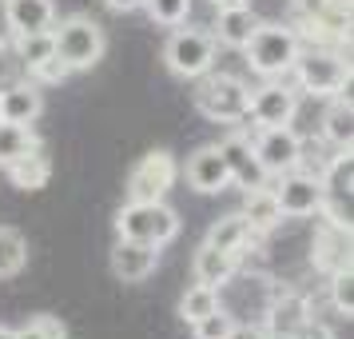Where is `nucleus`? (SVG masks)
<instances>
[{
  "label": "nucleus",
  "mask_w": 354,
  "mask_h": 339,
  "mask_svg": "<svg viewBox=\"0 0 354 339\" xmlns=\"http://www.w3.org/2000/svg\"><path fill=\"white\" fill-rule=\"evenodd\" d=\"M290 76H295V88L306 92V96H342L351 88V60L338 49H299L295 64H290Z\"/></svg>",
  "instance_id": "nucleus-1"
},
{
  "label": "nucleus",
  "mask_w": 354,
  "mask_h": 339,
  "mask_svg": "<svg viewBox=\"0 0 354 339\" xmlns=\"http://www.w3.org/2000/svg\"><path fill=\"white\" fill-rule=\"evenodd\" d=\"M195 108L207 116L211 124H243L247 120V100H251V84L235 76V72H203L195 80Z\"/></svg>",
  "instance_id": "nucleus-2"
},
{
  "label": "nucleus",
  "mask_w": 354,
  "mask_h": 339,
  "mask_svg": "<svg viewBox=\"0 0 354 339\" xmlns=\"http://www.w3.org/2000/svg\"><path fill=\"white\" fill-rule=\"evenodd\" d=\"M299 49H303V36L295 33L290 24H267V20H259L251 40L243 44L247 64L255 68L263 80H287Z\"/></svg>",
  "instance_id": "nucleus-3"
},
{
  "label": "nucleus",
  "mask_w": 354,
  "mask_h": 339,
  "mask_svg": "<svg viewBox=\"0 0 354 339\" xmlns=\"http://www.w3.org/2000/svg\"><path fill=\"white\" fill-rule=\"evenodd\" d=\"M52 49H56V60L68 68V72H88L104 60V28H100L92 17H64L52 24Z\"/></svg>",
  "instance_id": "nucleus-4"
},
{
  "label": "nucleus",
  "mask_w": 354,
  "mask_h": 339,
  "mask_svg": "<svg viewBox=\"0 0 354 339\" xmlns=\"http://www.w3.org/2000/svg\"><path fill=\"white\" fill-rule=\"evenodd\" d=\"M115 236L163 247V243H171L179 236V216L163 200H128L115 211Z\"/></svg>",
  "instance_id": "nucleus-5"
},
{
  "label": "nucleus",
  "mask_w": 354,
  "mask_h": 339,
  "mask_svg": "<svg viewBox=\"0 0 354 339\" xmlns=\"http://www.w3.org/2000/svg\"><path fill=\"white\" fill-rule=\"evenodd\" d=\"M163 60H167V68L176 72L179 80H199L203 72L215 68L219 44H215V36L207 28H183V24H176V33L167 36V44H163Z\"/></svg>",
  "instance_id": "nucleus-6"
},
{
  "label": "nucleus",
  "mask_w": 354,
  "mask_h": 339,
  "mask_svg": "<svg viewBox=\"0 0 354 339\" xmlns=\"http://www.w3.org/2000/svg\"><path fill=\"white\" fill-rule=\"evenodd\" d=\"M351 12L354 0H295V17L306 28L310 40H351Z\"/></svg>",
  "instance_id": "nucleus-7"
},
{
  "label": "nucleus",
  "mask_w": 354,
  "mask_h": 339,
  "mask_svg": "<svg viewBox=\"0 0 354 339\" xmlns=\"http://www.w3.org/2000/svg\"><path fill=\"white\" fill-rule=\"evenodd\" d=\"M299 112V88H290L287 80H267L251 88L247 100V120H255V128H279L290 124Z\"/></svg>",
  "instance_id": "nucleus-8"
},
{
  "label": "nucleus",
  "mask_w": 354,
  "mask_h": 339,
  "mask_svg": "<svg viewBox=\"0 0 354 339\" xmlns=\"http://www.w3.org/2000/svg\"><path fill=\"white\" fill-rule=\"evenodd\" d=\"M176 156L167 148H156L128 172V200H163L176 188Z\"/></svg>",
  "instance_id": "nucleus-9"
},
{
  "label": "nucleus",
  "mask_w": 354,
  "mask_h": 339,
  "mask_svg": "<svg viewBox=\"0 0 354 339\" xmlns=\"http://www.w3.org/2000/svg\"><path fill=\"white\" fill-rule=\"evenodd\" d=\"M299 140L303 136L290 124H279V128H255L251 148H255V156L267 176H283V172H290L299 164Z\"/></svg>",
  "instance_id": "nucleus-10"
},
{
  "label": "nucleus",
  "mask_w": 354,
  "mask_h": 339,
  "mask_svg": "<svg viewBox=\"0 0 354 339\" xmlns=\"http://www.w3.org/2000/svg\"><path fill=\"white\" fill-rule=\"evenodd\" d=\"M274 200H279L283 216H295V220H303V216H319V208H322V180L306 176V172H299V168H290V172H283L279 184H274Z\"/></svg>",
  "instance_id": "nucleus-11"
},
{
  "label": "nucleus",
  "mask_w": 354,
  "mask_h": 339,
  "mask_svg": "<svg viewBox=\"0 0 354 339\" xmlns=\"http://www.w3.org/2000/svg\"><path fill=\"white\" fill-rule=\"evenodd\" d=\"M219 152H223L227 160V172H231V184H239L243 192L247 188H259V184H267V172H263V164H259L255 148H251V136L247 132H227V140H219Z\"/></svg>",
  "instance_id": "nucleus-12"
},
{
  "label": "nucleus",
  "mask_w": 354,
  "mask_h": 339,
  "mask_svg": "<svg viewBox=\"0 0 354 339\" xmlns=\"http://www.w3.org/2000/svg\"><path fill=\"white\" fill-rule=\"evenodd\" d=\"M310 263L322 275H335L338 268H351V227L319 220V232H315V243H310Z\"/></svg>",
  "instance_id": "nucleus-13"
},
{
  "label": "nucleus",
  "mask_w": 354,
  "mask_h": 339,
  "mask_svg": "<svg viewBox=\"0 0 354 339\" xmlns=\"http://www.w3.org/2000/svg\"><path fill=\"white\" fill-rule=\"evenodd\" d=\"M315 315V307L306 299L303 291H290V288H279L271 295V304L263 311V331H274V336H290L295 327H303L306 320Z\"/></svg>",
  "instance_id": "nucleus-14"
},
{
  "label": "nucleus",
  "mask_w": 354,
  "mask_h": 339,
  "mask_svg": "<svg viewBox=\"0 0 354 339\" xmlns=\"http://www.w3.org/2000/svg\"><path fill=\"white\" fill-rule=\"evenodd\" d=\"M187 184L199 195H219L231 188V172H227V160H223V152H219V144L199 148L187 160Z\"/></svg>",
  "instance_id": "nucleus-15"
},
{
  "label": "nucleus",
  "mask_w": 354,
  "mask_h": 339,
  "mask_svg": "<svg viewBox=\"0 0 354 339\" xmlns=\"http://www.w3.org/2000/svg\"><path fill=\"white\" fill-rule=\"evenodd\" d=\"M160 263V247L156 243H140V240H115L112 247V275L124 284H140L156 272Z\"/></svg>",
  "instance_id": "nucleus-16"
},
{
  "label": "nucleus",
  "mask_w": 354,
  "mask_h": 339,
  "mask_svg": "<svg viewBox=\"0 0 354 339\" xmlns=\"http://www.w3.org/2000/svg\"><path fill=\"white\" fill-rule=\"evenodd\" d=\"M40 112H44L40 84L8 80L4 88H0V120H8V124H32Z\"/></svg>",
  "instance_id": "nucleus-17"
},
{
  "label": "nucleus",
  "mask_w": 354,
  "mask_h": 339,
  "mask_svg": "<svg viewBox=\"0 0 354 339\" xmlns=\"http://www.w3.org/2000/svg\"><path fill=\"white\" fill-rule=\"evenodd\" d=\"M4 24L12 36L48 33L56 24V4L52 0H4Z\"/></svg>",
  "instance_id": "nucleus-18"
},
{
  "label": "nucleus",
  "mask_w": 354,
  "mask_h": 339,
  "mask_svg": "<svg viewBox=\"0 0 354 339\" xmlns=\"http://www.w3.org/2000/svg\"><path fill=\"white\" fill-rule=\"evenodd\" d=\"M211 247H219V252H235V256L247 259V252L259 243V236L251 232V224H247V216L243 211H231V216H223V220H215L207 232V240Z\"/></svg>",
  "instance_id": "nucleus-19"
},
{
  "label": "nucleus",
  "mask_w": 354,
  "mask_h": 339,
  "mask_svg": "<svg viewBox=\"0 0 354 339\" xmlns=\"http://www.w3.org/2000/svg\"><path fill=\"white\" fill-rule=\"evenodd\" d=\"M243 268V256L235 252H219V247H211L203 243L192 259V272H195V284H207V288H223L231 275Z\"/></svg>",
  "instance_id": "nucleus-20"
},
{
  "label": "nucleus",
  "mask_w": 354,
  "mask_h": 339,
  "mask_svg": "<svg viewBox=\"0 0 354 339\" xmlns=\"http://www.w3.org/2000/svg\"><path fill=\"white\" fill-rule=\"evenodd\" d=\"M219 20H215V44H223V49H235L243 52V44L251 40V33L259 28V17L251 12V4H239V8H215Z\"/></svg>",
  "instance_id": "nucleus-21"
},
{
  "label": "nucleus",
  "mask_w": 354,
  "mask_h": 339,
  "mask_svg": "<svg viewBox=\"0 0 354 339\" xmlns=\"http://www.w3.org/2000/svg\"><path fill=\"white\" fill-rule=\"evenodd\" d=\"M243 216L255 236H267L274 227L283 224V208L274 200V188L271 184H259V188H247V200H243Z\"/></svg>",
  "instance_id": "nucleus-22"
},
{
  "label": "nucleus",
  "mask_w": 354,
  "mask_h": 339,
  "mask_svg": "<svg viewBox=\"0 0 354 339\" xmlns=\"http://www.w3.org/2000/svg\"><path fill=\"white\" fill-rule=\"evenodd\" d=\"M322 136L335 152H354V104L351 96H330V108L322 116Z\"/></svg>",
  "instance_id": "nucleus-23"
},
{
  "label": "nucleus",
  "mask_w": 354,
  "mask_h": 339,
  "mask_svg": "<svg viewBox=\"0 0 354 339\" xmlns=\"http://www.w3.org/2000/svg\"><path fill=\"white\" fill-rule=\"evenodd\" d=\"M4 172H8V180H12V188H20V192H40V188L52 180V160H48L44 148H36V152H28L24 160L8 164Z\"/></svg>",
  "instance_id": "nucleus-24"
},
{
  "label": "nucleus",
  "mask_w": 354,
  "mask_h": 339,
  "mask_svg": "<svg viewBox=\"0 0 354 339\" xmlns=\"http://www.w3.org/2000/svg\"><path fill=\"white\" fill-rule=\"evenodd\" d=\"M36 148H44V144L32 132V124H8V120H0V168L24 160Z\"/></svg>",
  "instance_id": "nucleus-25"
},
{
  "label": "nucleus",
  "mask_w": 354,
  "mask_h": 339,
  "mask_svg": "<svg viewBox=\"0 0 354 339\" xmlns=\"http://www.w3.org/2000/svg\"><path fill=\"white\" fill-rule=\"evenodd\" d=\"M24 263H28V240H24V232L0 224V279L20 275Z\"/></svg>",
  "instance_id": "nucleus-26"
},
{
  "label": "nucleus",
  "mask_w": 354,
  "mask_h": 339,
  "mask_svg": "<svg viewBox=\"0 0 354 339\" xmlns=\"http://www.w3.org/2000/svg\"><path fill=\"white\" fill-rule=\"evenodd\" d=\"M215 307H219V291L207 288V284H192V288L183 291V299H179V320L199 323L203 315H211Z\"/></svg>",
  "instance_id": "nucleus-27"
},
{
  "label": "nucleus",
  "mask_w": 354,
  "mask_h": 339,
  "mask_svg": "<svg viewBox=\"0 0 354 339\" xmlns=\"http://www.w3.org/2000/svg\"><path fill=\"white\" fill-rule=\"evenodd\" d=\"M17 40V56L20 64L32 72L36 64H44V60H52L56 56V49H52V28L48 33H28V36H12Z\"/></svg>",
  "instance_id": "nucleus-28"
},
{
  "label": "nucleus",
  "mask_w": 354,
  "mask_h": 339,
  "mask_svg": "<svg viewBox=\"0 0 354 339\" xmlns=\"http://www.w3.org/2000/svg\"><path fill=\"white\" fill-rule=\"evenodd\" d=\"M144 8H147V17L156 20L160 28H176V24L187 20L192 0H144Z\"/></svg>",
  "instance_id": "nucleus-29"
},
{
  "label": "nucleus",
  "mask_w": 354,
  "mask_h": 339,
  "mask_svg": "<svg viewBox=\"0 0 354 339\" xmlns=\"http://www.w3.org/2000/svg\"><path fill=\"white\" fill-rule=\"evenodd\" d=\"M330 279V304H335V311H342L346 320L354 315V272L351 268H338L335 275H326Z\"/></svg>",
  "instance_id": "nucleus-30"
},
{
  "label": "nucleus",
  "mask_w": 354,
  "mask_h": 339,
  "mask_svg": "<svg viewBox=\"0 0 354 339\" xmlns=\"http://www.w3.org/2000/svg\"><path fill=\"white\" fill-rule=\"evenodd\" d=\"M17 339H68V327L56 315H36V320H28L24 327H17L12 331Z\"/></svg>",
  "instance_id": "nucleus-31"
},
{
  "label": "nucleus",
  "mask_w": 354,
  "mask_h": 339,
  "mask_svg": "<svg viewBox=\"0 0 354 339\" xmlns=\"http://www.w3.org/2000/svg\"><path fill=\"white\" fill-rule=\"evenodd\" d=\"M231 327H235L231 311L215 307L211 315H203L199 323H192V336H195V339H227V336H231Z\"/></svg>",
  "instance_id": "nucleus-32"
},
{
  "label": "nucleus",
  "mask_w": 354,
  "mask_h": 339,
  "mask_svg": "<svg viewBox=\"0 0 354 339\" xmlns=\"http://www.w3.org/2000/svg\"><path fill=\"white\" fill-rule=\"evenodd\" d=\"M28 76H32V84H60L64 76H72V72H68V68L52 56V60H44V64H36Z\"/></svg>",
  "instance_id": "nucleus-33"
},
{
  "label": "nucleus",
  "mask_w": 354,
  "mask_h": 339,
  "mask_svg": "<svg viewBox=\"0 0 354 339\" xmlns=\"http://www.w3.org/2000/svg\"><path fill=\"white\" fill-rule=\"evenodd\" d=\"M287 339H338V336H335V331H330L322 320H315V315H310V320H306L303 327H295Z\"/></svg>",
  "instance_id": "nucleus-34"
},
{
  "label": "nucleus",
  "mask_w": 354,
  "mask_h": 339,
  "mask_svg": "<svg viewBox=\"0 0 354 339\" xmlns=\"http://www.w3.org/2000/svg\"><path fill=\"white\" fill-rule=\"evenodd\" d=\"M263 336H267V331H263V323H251V320L239 323V320H235V327H231V336H227V339H263Z\"/></svg>",
  "instance_id": "nucleus-35"
},
{
  "label": "nucleus",
  "mask_w": 354,
  "mask_h": 339,
  "mask_svg": "<svg viewBox=\"0 0 354 339\" xmlns=\"http://www.w3.org/2000/svg\"><path fill=\"white\" fill-rule=\"evenodd\" d=\"M112 12H136V8H144V0H104Z\"/></svg>",
  "instance_id": "nucleus-36"
},
{
  "label": "nucleus",
  "mask_w": 354,
  "mask_h": 339,
  "mask_svg": "<svg viewBox=\"0 0 354 339\" xmlns=\"http://www.w3.org/2000/svg\"><path fill=\"white\" fill-rule=\"evenodd\" d=\"M215 8H239V4H251V0H211Z\"/></svg>",
  "instance_id": "nucleus-37"
},
{
  "label": "nucleus",
  "mask_w": 354,
  "mask_h": 339,
  "mask_svg": "<svg viewBox=\"0 0 354 339\" xmlns=\"http://www.w3.org/2000/svg\"><path fill=\"white\" fill-rule=\"evenodd\" d=\"M4 64H8V40L0 36V72H4Z\"/></svg>",
  "instance_id": "nucleus-38"
},
{
  "label": "nucleus",
  "mask_w": 354,
  "mask_h": 339,
  "mask_svg": "<svg viewBox=\"0 0 354 339\" xmlns=\"http://www.w3.org/2000/svg\"><path fill=\"white\" fill-rule=\"evenodd\" d=\"M0 339H17V336H12V331H8V327H0Z\"/></svg>",
  "instance_id": "nucleus-39"
},
{
  "label": "nucleus",
  "mask_w": 354,
  "mask_h": 339,
  "mask_svg": "<svg viewBox=\"0 0 354 339\" xmlns=\"http://www.w3.org/2000/svg\"><path fill=\"white\" fill-rule=\"evenodd\" d=\"M263 339H287V336H274V331H267V336H263Z\"/></svg>",
  "instance_id": "nucleus-40"
}]
</instances>
